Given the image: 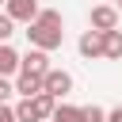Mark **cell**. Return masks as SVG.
I'll return each mask as SVG.
<instances>
[{
	"mask_svg": "<svg viewBox=\"0 0 122 122\" xmlns=\"http://www.w3.org/2000/svg\"><path fill=\"white\" fill-rule=\"evenodd\" d=\"M65 23H61V11H53V8H38V15L27 23V38H30V46H38V50H57L61 42H65V30H61Z\"/></svg>",
	"mask_w": 122,
	"mask_h": 122,
	"instance_id": "cell-1",
	"label": "cell"
},
{
	"mask_svg": "<svg viewBox=\"0 0 122 122\" xmlns=\"http://www.w3.org/2000/svg\"><path fill=\"white\" fill-rule=\"evenodd\" d=\"M53 107H57V99H53L50 92L23 95V103L15 107V118H19V122H46V118L53 114Z\"/></svg>",
	"mask_w": 122,
	"mask_h": 122,
	"instance_id": "cell-2",
	"label": "cell"
},
{
	"mask_svg": "<svg viewBox=\"0 0 122 122\" xmlns=\"http://www.w3.org/2000/svg\"><path fill=\"white\" fill-rule=\"evenodd\" d=\"M42 92H50L53 99H65V95L72 92V72H65V69H53V65H50V72L42 76Z\"/></svg>",
	"mask_w": 122,
	"mask_h": 122,
	"instance_id": "cell-3",
	"label": "cell"
},
{
	"mask_svg": "<svg viewBox=\"0 0 122 122\" xmlns=\"http://www.w3.org/2000/svg\"><path fill=\"white\" fill-rule=\"evenodd\" d=\"M88 27H95V30H111V27H118V8H114V4H95L92 15H88Z\"/></svg>",
	"mask_w": 122,
	"mask_h": 122,
	"instance_id": "cell-4",
	"label": "cell"
},
{
	"mask_svg": "<svg viewBox=\"0 0 122 122\" xmlns=\"http://www.w3.org/2000/svg\"><path fill=\"white\" fill-rule=\"evenodd\" d=\"M76 50H80V57H103V30H95V27H88L84 34H80V42H76Z\"/></svg>",
	"mask_w": 122,
	"mask_h": 122,
	"instance_id": "cell-5",
	"label": "cell"
},
{
	"mask_svg": "<svg viewBox=\"0 0 122 122\" xmlns=\"http://www.w3.org/2000/svg\"><path fill=\"white\" fill-rule=\"evenodd\" d=\"M19 69L46 76V72H50V53H46V50H38V46H30V50H27L23 57H19Z\"/></svg>",
	"mask_w": 122,
	"mask_h": 122,
	"instance_id": "cell-6",
	"label": "cell"
},
{
	"mask_svg": "<svg viewBox=\"0 0 122 122\" xmlns=\"http://www.w3.org/2000/svg\"><path fill=\"white\" fill-rule=\"evenodd\" d=\"M4 11L15 19V23H30L38 15V0H4Z\"/></svg>",
	"mask_w": 122,
	"mask_h": 122,
	"instance_id": "cell-7",
	"label": "cell"
},
{
	"mask_svg": "<svg viewBox=\"0 0 122 122\" xmlns=\"http://www.w3.org/2000/svg\"><path fill=\"white\" fill-rule=\"evenodd\" d=\"M103 57L107 61H122V30L118 27L103 30Z\"/></svg>",
	"mask_w": 122,
	"mask_h": 122,
	"instance_id": "cell-8",
	"label": "cell"
},
{
	"mask_svg": "<svg viewBox=\"0 0 122 122\" xmlns=\"http://www.w3.org/2000/svg\"><path fill=\"white\" fill-rule=\"evenodd\" d=\"M15 92H19V95H38V92H42V76L19 69V76H15Z\"/></svg>",
	"mask_w": 122,
	"mask_h": 122,
	"instance_id": "cell-9",
	"label": "cell"
},
{
	"mask_svg": "<svg viewBox=\"0 0 122 122\" xmlns=\"http://www.w3.org/2000/svg\"><path fill=\"white\" fill-rule=\"evenodd\" d=\"M50 118H53V122H84V107H72V103H57Z\"/></svg>",
	"mask_w": 122,
	"mask_h": 122,
	"instance_id": "cell-10",
	"label": "cell"
},
{
	"mask_svg": "<svg viewBox=\"0 0 122 122\" xmlns=\"http://www.w3.org/2000/svg\"><path fill=\"white\" fill-rule=\"evenodd\" d=\"M11 72H19V53L8 42H0V76H11Z\"/></svg>",
	"mask_w": 122,
	"mask_h": 122,
	"instance_id": "cell-11",
	"label": "cell"
},
{
	"mask_svg": "<svg viewBox=\"0 0 122 122\" xmlns=\"http://www.w3.org/2000/svg\"><path fill=\"white\" fill-rule=\"evenodd\" d=\"M11 34H15V19H11L8 11H4V15H0V42H8Z\"/></svg>",
	"mask_w": 122,
	"mask_h": 122,
	"instance_id": "cell-12",
	"label": "cell"
},
{
	"mask_svg": "<svg viewBox=\"0 0 122 122\" xmlns=\"http://www.w3.org/2000/svg\"><path fill=\"white\" fill-rule=\"evenodd\" d=\"M84 122H107V111L92 103V107H84Z\"/></svg>",
	"mask_w": 122,
	"mask_h": 122,
	"instance_id": "cell-13",
	"label": "cell"
},
{
	"mask_svg": "<svg viewBox=\"0 0 122 122\" xmlns=\"http://www.w3.org/2000/svg\"><path fill=\"white\" fill-rule=\"evenodd\" d=\"M11 95H15V84H11L8 76H0V103H8Z\"/></svg>",
	"mask_w": 122,
	"mask_h": 122,
	"instance_id": "cell-14",
	"label": "cell"
},
{
	"mask_svg": "<svg viewBox=\"0 0 122 122\" xmlns=\"http://www.w3.org/2000/svg\"><path fill=\"white\" fill-rule=\"evenodd\" d=\"M0 122H19V118H15V107H8V103H0Z\"/></svg>",
	"mask_w": 122,
	"mask_h": 122,
	"instance_id": "cell-15",
	"label": "cell"
},
{
	"mask_svg": "<svg viewBox=\"0 0 122 122\" xmlns=\"http://www.w3.org/2000/svg\"><path fill=\"white\" fill-rule=\"evenodd\" d=\"M107 122H122V107H114V111H107Z\"/></svg>",
	"mask_w": 122,
	"mask_h": 122,
	"instance_id": "cell-16",
	"label": "cell"
},
{
	"mask_svg": "<svg viewBox=\"0 0 122 122\" xmlns=\"http://www.w3.org/2000/svg\"><path fill=\"white\" fill-rule=\"evenodd\" d=\"M114 8H118V23H122V0H118V4H114Z\"/></svg>",
	"mask_w": 122,
	"mask_h": 122,
	"instance_id": "cell-17",
	"label": "cell"
},
{
	"mask_svg": "<svg viewBox=\"0 0 122 122\" xmlns=\"http://www.w3.org/2000/svg\"><path fill=\"white\" fill-rule=\"evenodd\" d=\"M46 122H53V118H46Z\"/></svg>",
	"mask_w": 122,
	"mask_h": 122,
	"instance_id": "cell-18",
	"label": "cell"
},
{
	"mask_svg": "<svg viewBox=\"0 0 122 122\" xmlns=\"http://www.w3.org/2000/svg\"><path fill=\"white\" fill-rule=\"evenodd\" d=\"M0 4H4V0H0Z\"/></svg>",
	"mask_w": 122,
	"mask_h": 122,
	"instance_id": "cell-19",
	"label": "cell"
}]
</instances>
